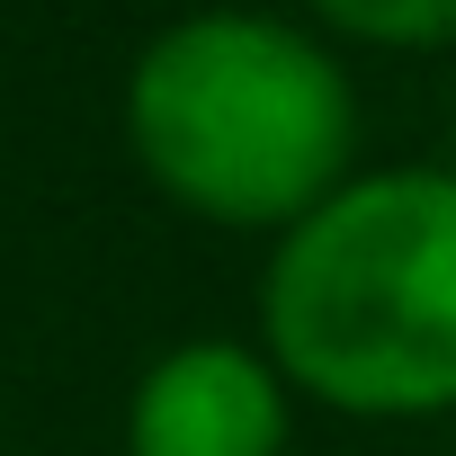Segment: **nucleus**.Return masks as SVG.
<instances>
[{
  "mask_svg": "<svg viewBox=\"0 0 456 456\" xmlns=\"http://www.w3.org/2000/svg\"><path fill=\"white\" fill-rule=\"evenodd\" d=\"M117 126L152 197L260 242L305 224L367 152L349 45L260 0H197L161 19L126 63Z\"/></svg>",
  "mask_w": 456,
  "mask_h": 456,
  "instance_id": "obj_1",
  "label": "nucleus"
},
{
  "mask_svg": "<svg viewBox=\"0 0 456 456\" xmlns=\"http://www.w3.org/2000/svg\"><path fill=\"white\" fill-rule=\"evenodd\" d=\"M251 340L331 420H456V170L358 161L269 242Z\"/></svg>",
  "mask_w": 456,
  "mask_h": 456,
  "instance_id": "obj_2",
  "label": "nucleus"
},
{
  "mask_svg": "<svg viewBox=\"0 0 456 456\" xmlns=\"http://www.w3.org/2000/svg\"><path fill=\"white\" fill-rule=\"evenodd\" d=\"M296 385L242 331H188L126 385V456H287Z\"/></svg>",
  "mask_w": 456,
  "mask_h": 456,
  "instance_id": "obj_3",
  "label": "nucleus"
},
{
  "mask_svg": "<svg viewBox=\"0 0 456 456\" xmlns=\"http://www.w3.org/2000/svg\"><path fill=\"white\" fill-rule=\"evenodd\" d=\"M331 45L367 54H447L456 63V0H296Z\"/></svg>",
  "mask_w": 456,
  "mask_h": 456,
  "instance_id": "obj_4",
  "label": "nucleus"
},
{
  "mask_svg": "<svg viewBox=\"0 0 456 456\" xmlns=\"http://www.w3.org/2000/svg\"><path fill=\"white\" fill-rule=\"evenodd\" d=\"M447 170H456V81H447V152H438Z\"/></svg>",
  "mask_w": 456,
  "mask_h": 456,
  "instance_id": "obj_5",
  "label": "nucleus"
}]
</instances>
